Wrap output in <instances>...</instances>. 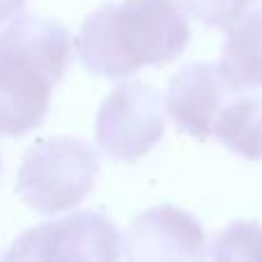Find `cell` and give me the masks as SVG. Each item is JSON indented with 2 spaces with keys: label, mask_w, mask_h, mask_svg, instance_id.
I'll return each mask as SVG.
<instances>
[{
  "label": "cell",
  "mask_w": 262,
  "mask_h": 262,
  "mask_svg": "<svg viewBox=\"0 0 262 262\" xmlns=\"http://www.w3.org/2000/svg\"><path fill=\"white\" fill-rule=\"evenodd\" d=\"M99 157L78 138H44L28 147L16 191L32 209L58 214L72 209L92 191Z\"/></svg>",
  "instance_id": "3"
},
{
  "label": "cell",
  "mask_w": 262,
  "mask_h": 262,
  "mask_svg": "<svg viewBox=\"0 0 262 262\" xmlns=\"http://www.w3.org/2000/svg\"><path fill=\"white\" fill-rule=\"evenodd\" d=\"M251 3H253V0H251ZM260 3H262V0H260Z\"/></svg>",
  "instance_id": "13"
},
{
  "label": "cell",
  "mask_w": 262,
  "mask_h": 262,
  "mask_svg": "<svg viewBox=\"0 0 262 262\" xmlns=\"http://www.w3.org/2000/svg\"><path fill=\"white\" fill-rule=\"evenodd\" d=\"M226 92L230 90L216 67L207 62L186 64L172 76L166 95V111L184 134L207 138L214 131Z\"/></svg>",
  "instance_id": "7"
},
{
  "label": "cell",
  "mask_w": 262,
  "mask_h": 262,
  "mask_svg": "<svg viewBox=\"0 0 262 262\" xmlns=\"http://www.w3.org/2000/svg\"><path fill=\"white\" fill-rule=\"evenodd\" d=\"M122 239L106 214H69L21 232L3 262H120Z\"/></svg>",
  "instance_id": "4"
},
{
  "label": "cell",
  "mask_w": 262,
  "mask_h": 262,
  "mask_svg": "<svg viewBox=\"0 0 262 262\" xmlns=\"http://www.w3.org/2000/svg\"><path fill=\"white\" fill-rule=\"evenodd\" d=\"M69 55L72 37L53 18L21 16L0 32V136L39 127Z\"/></svg>",
  "instance_id": "2"
},
{
  "label": "cell",
  "mask_w": 262,
  "mask_h": 262,
  "mask_svg": "<svg viewBox=\"0 0 262 262\" xmlns=\"http://www.w3.org/2000/svg\"><path fill=\"white\" fill-rule=\"evenodd\" d=\"M216 138L235 154L262 161V97H242L219 113Z\"/></svg>",
  "instance_id": "9"
},
{
  "label": "cell",
  "mask_w": 262,
  "mask_h": 262,
  "mask_svg": "<svg viewBox=\"0 0 262 262\" xmlns=\"http://www.w3.org/2000/svg\"><path fill=\"white\" fill-rule=\"evenodd\" d=\"M186 12L214 28L230 30L251 7V0H182Z\"/></svg>",
  "instance_id": "11"
},
{
  "label": "cell",
  "mask_w": 262,
  "mask_h": 262,
  "mask_svg": "<svg viewBox=\"0 0 262 262\" xmlns=\"http://www.w3.org/2000/svg\"><path fill=\"white\" fill-rule=\"evenodd\" d=\"M127 262H207V237L198 219L175 205H159L127 230Z\"/></svg>",
  "instance_id": "6"
},
{
  "label": "cell",
  "mask_w": 262,
  "mask_h": 262,
  "mask_svg": "<svg viewBox=\"0 0 262 262\" xmlns=\"http://www.w3.org/2000/svg\"><path fill=\"white\" fill-rule=\"evenodd\" d=\"M189 39L182 0H122L104 5L83 21L76 51L88 72L118 81L180 58Z\"/></svg>",
  "instance_id": "1"
},
{
  "label": "cell",
  "mask_w": 262,
  "mask_h": 262,
  "mask_svg": "<svg viewBox=\"0 0 262 262\" xmlns=\"http://www.w3.org/2000/svg\"><path fill=\"white\" fill-rule=\"evenodd\" d=\"M216 69L230 92L262 88V9L246 12L228 30Z\"/></svg>",
  "instance_id": "8"
},
{
  "label": "cell",
  "mask_w": 262,
  "mask_h": 262,
  "mask_svg": "<svg viewBox=\"0 0 262 262\" xmlns=\"http://www.w3.org/2000/svg\"><path fill=\"white\" fill-rule=\"evenodd\" d=\"M23 5H26V0H0V23L14 18L23 9Z\"/></svg>",
  "instance_id": "12"
},
{
  "label": "cell",
  "mask_w": 262,
  "mask_h": 262,
  "mask_svg": "<svg viewBox=\"0 0 262 262\" xmlns=\"http://www.w3.org/2000/svg\"><path fill=\"white\" fill-rule=\"evenodd\" d=\"M95 134L108 157L136 161L163 136V97L145 83H122L101 104Z\"/></svg>",
  "instance_id": "5"
},
{
  "label": "cell",
  "mask_w": 262,
  "mask_h": 262,
  "mask_svg": "<svg viewBox=\"0 0 262 262\" xmlns=\"http://www.w3.org/2000/svg\"><path fill=\"white\" fill-rule=\"evenodd\" d=\"M212 258L214 262H262V223L232 221L219 232Z\"/></svg>",
  "instance_id": "10"
}]
</instances>
